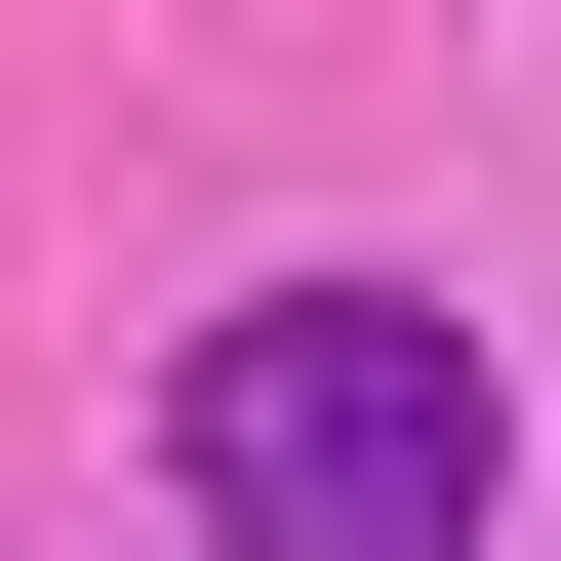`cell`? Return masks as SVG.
I'll return each mask as SVG.
<instances>
[{"instance_id":"1","label":"cell","mask_w":561,"mask_h":561,"mask_svg":"<svg viewBox=\"0 0 561 561\" xmlns=\"http://www.w3.org/2000/svg\"><path fill=\"white\" fill-rule=\"evenodd\" d=\"M161 481H201V561H481V321L442 280H241L161 362Z\"/></svg>"}]
</instances>
